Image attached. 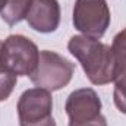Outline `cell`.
I'll use <instances>...</instances> for the list:
<instances>
[{
    "instance_id": "cell-1",
    "label": "cell",
    "mask_w": 126,
    "mask_h": 126,
    "mask_svg": "<svg viewBox=\"0 0 126 126\" xmlns=\"http://www.w3.org/2000/svg\"><path fill=\"white\" fill-rule=\"evenodd\" d=\"M67 50L81 63L87 78L94 85H107L114 79V57L111 47L85 35H73Z\"/></svg>"
},
{
    "instance_id": "cell-2",
    "label": "cell",
    "mask_w": 126,
    "mask_h": 126,
    "mask_svg": "<svg viewBox=\"0 0 126 126\" xmlns=\"http://www.w3.org/2000/svg\"><path fill=\"white\" fill-rule=\"evenodd\" d=\"M75 73V64L60 56L56 51L43 50L40 51V60L31 81L38 88H44L50 93L64 88Z\"/></svg>"
},
{
    "instance_id": "cell-3",
    "label": "cell",
    "mask_w": 126,
    "mask_h": 126,
    "mask_svg": "<svg viewBox=\"0 0 126 126\" xmlns=\"http://www.w3.org/2000/svg\"><path fill=\"white\" fill-rule=\"evenodd\" d=\"M40 60L37 44L25 35H9L3 43L1 64L16 76H31Z\"/></svg>"
},
{
    "instance_id": "cell-4",
    "label": "cell",
    "mask_w": 126,
    "mask_h": 126,
    "mask_svg": "<svg viewBox=\"0 0 126 126\" xmlns=\"http://www.w3.org/2000/svg\"><path fill=\"white\" fill-rule=\"evenodd\" d=\"M111 15L107 0H75L72 22L82 35L100 40L110 27Z\"/></svg>"
},
{
    "instance_id": "cell-5",
    "label": "cell",
    "mask_w": 126,
    "mask_h": 126,
    "mask_svg": "<svg viewBox=\"0 0 126 126\" xmlns=\"http://www.w3.org/2000/svg\"><path fill=\"white\" fill-rule=\"evenodd\" d=\"M19 126H56L53 119V98L44 88H30L18 101Z\"/></svg>"
},
{
    "instance_id": "cell-6",
    "label": "cell",
    "mask_w": 126,
    "mask_h": 126,
    "mask_svg": "<svg viewBox=\"0 0 126 126\" xmlns=\"http://www.w3.org/2000/svg\"><path fill=\"white\" fill-rule=\"evenodd\" d=\"M101 100L93 88L75 90L69 94L64 104L66 114L72 123L94 120L101 114Z\"/></svg>"
},
{
    "instance_id": "cell-7",
    "label": "cell",
    "mask_w": 126,
    "mask_h": 126,
    "mask_svg": "<svg viewBox=\"0 0 126 126\" xmlns=\"http://www.w3.org/2000/svg\"><path fill=\"white\" fill-rule=\"evenodd\" d=\"M27 22L34 31L50 34L59 28L60 4L57 0H32Z\"/></svg>"
},
{
    "instance_id": "cell-8",
    "label": "cell",
    "mask_w": 126,
    "mask_h": 126,
    "mask_svg": "<svg viewBox=\"0 0 126 126\" xmlns=\"http://www.w3.org/2000/svg\"><path fill=\"white\" fill-rule=\"evenodd\" d=\"M32 0H7L4 9L0 12L1 19L9 25L13 27L21 21L27 19V15L31 9Z\"/></svg>"
},
{
    "instance_id": "cell-9",
    "label": "cell",
    "mask_w": 126,
    "mask_h": 126,
    "mask_svg": "<svg viewBox=\"0 0 126 126\" xmlns=\"http://www.w3.org/2000/svg\"><path fill=\"white\" fill-rule=\"evenodd\" d=\"M18 82V76L6 67H0V101L7 100L13 93Z\"/></svg>"
},
{
    "instance_id": "cell-10",
    "label": "cell",
    "mask_w": 126,
    "mask_h": 126,
    "mask_svg": "<svg viewBox=\"0 0 126 126\" xmlns=\"http://www.w3.org/2000/svg\"><path fill=\"white\" fill-rule=\"evenodd\" d=\"M69 126H107V120L103 114H100L94 120H88V122H79V123L69 122Z\"/></svg>"
},
{
    "instance_id": "cell-11",
    "label": "cell",
    "mask_w": 126,
    "mask_h": 126,
    "mask_svg": "<svg viewBox=\"0 0 126 126\" xmlns=\"http://www.w3.org/2000/svg\"><path fill=\"white\" fill-rule=\"evenodd\" d=\"M1 54H3V43L0 41V67L3 66V64H1Z\"/></svg>"
},
{
    "instance_id": "cell-12",
    "label": "cell",
    "mask_w": 126,
    "mask_h": 126,
    "mask_svg": "<svg viewBox=\"0 0 126 126\" xmlns=\"http://www.w3.org/2000/svg\"><path fill=\"white\" fill-rule=\"evenodd\" d=\"M6 1H7V0H0V12L4 9V6H6Z\"/></svg>"
}]
</instances>
